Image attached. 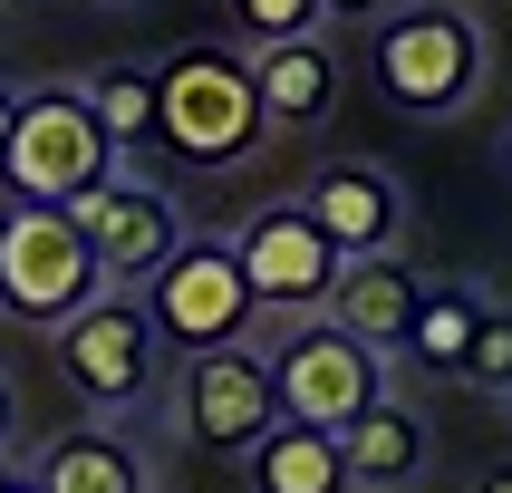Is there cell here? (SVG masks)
I'll list each match as a JSON object with an SVG mask.
<instances>
[{
	"label": "cell",
	"mask_w": 512,
	"mask_h": 493,
	"mask_svg": "<svg viewBox=\"0 0 512 493\" xmlns=\"http://www.w3.org/2000/svg\"><path fill=\"white\" fill-rule=\"evenodd\" d=\"M232 252H242V271H252V300L281 319H319L329 310V281H339V252H329V232L300 213V194L290 203H261L252 223L232 232Z\"/></svg>",
	"instance_id": "10"
},
{
	"label": "cell",
	"mask_w": 512,
	"mask_h": 493,
	"mask_svg": "<svg viewBox=\"0 0 512 493\" xmlns=\"http://www.w3.org/2000/svg\"><path fill=\"white\" fill-rule=\"evenodd\" d=\"M387 10H397V0H319V20H339V29H348V20H368V29H377Z\"/></svg>",
	"instance_id": "21"
},
{
	"label": "cell",
	"mask_w": 512,
	"mask_h": 493,
	"mask_svg": "<svg viewBox=\"0 0 512 493\" xmlns=\"http://www.w3.org/2000/svg\"><path fill=\"white\" fill-rule=\"evenodd\" d=\"M416 310H426V271L406 252H368V261H339V281H329V310L348 339H368L377 358L387 348H406V329H416Z\"/></svg>",
	"instance_id": "12"
},
{
	"label": "cell",
	"mask_w": 512,
	"mask_h": 493,
	"mask_svg": "<svg viewBox=\"0 0 512 493\" xmlns=\"http://www.w3.org/2000/svg\"><path fill=\"white\" fill-rule=\"evenodd\" d=\"M503 406H512V387H503Z\"/></svg>",
	"instance_id": "28"
},
{
	"label": "cell",
	"mask_w": 512,
	"mask_h": 493,
	"mask_svg": "<svg viewBox=\"0 0 512 493\" xmlns=\"http://www.w3.org/2000/svg\"><path fill=\"white\" fill-rule=\"evenodd\" d=\"M39 493H155L145 474V445L126 426H68L58 445H39Z\"/></svg>",
	"instance_id": "14"
},
{
	"label": "cell",
	"mask_w": 512,
	"mask_h": 493,
	"mask_svg": "<svg viewBox=\"0 0 512 493\" xmlns=\"http://www.w3.org/2000/svg\"><path fill=\"white\" fill-rule=\"evenodd\" d=\"M474 319H484V300H474L464 281L426 290V310H416V329H406V358H416V368H445V377H455V368H464V348H474Z\"/></svg>",
	"instance_id": "17"
},
{
	"label": "cell",
	"mask_w": 512,
	"mask_h": 493,
	"mask_svg": "<svg viewBox=\"0 0 512 493\" xmlns=\"http://www.w3.org/2000/svg\"><path fill=\"white\" fill-rule=\"evenodd\" d=\"M242 58H252V97L271 136L329 126V107H339V49L329 39H271V49H242Z\"/></svg>",
	"instance_id": "13"
},
{
	"label": "cell",
	"mask_w": 512,
	"mask_h": 493,
	"mask_svg": "<svg viewBox=\"0 0 512 493\" xmlns=\"http://www.w3.org/2000/svg\"><path fill=\"white\" fill-rule=\"evenodd\" d=\"M87 107H97V126H107L116 155H126V145L155 136V116H165V87H155V68H107V78H87Z\"/></svg>",
	"instance_id": "18"
},
{
	"label": "cell",
	"mask_w": 512,
	"mask_h": 493,
	"mask_svg": "<svg viewBox=\"0 0 512 493\" xmlns=\"http://www.w3.org/2000/svg\"><path fill=\"white\" fill-rule=\"evenodd\" d=\"M232 10V29H242V39H252V49H271V39H319V0H223Z\"/></svg>",
	"instance_id": "19"
},
{
	"label": "cell",
	"mask_w": 512,
	"mask_h": 493,
	"mask_svg": "<svg viewBox=\"0 0 512 493\" xmlns=\"http://www.w3.org/2000/svg\"><path fill=\"white\" fill-rule=\"evenodd\" d=\"M116 174V136L97 126L87 87H29L20 97V126L0 145V184L20 203H78Z\"/></svg>",
	"instance_id": "4"
},
{
	"label": "cell",
	"mask_w": 512,
	"mask_h": 493,
	"mask_svg": "<svg viewBox=\"0 0 512 493\" xmlns=\"http://www.w3.org/2000/svg\"><path fill=\"white\" fill-rule=\"evenodd\" d=\"M503 174H512V136H503Z\"/></svg>",
	"instance_id": "27"
},
{
	"label": "cell",
	"mask_w": 512,
	"mask_h": 493,
	"mask_svg": "<svg viewBox=\"0 0 512 493\" xmlns=\"http://www.w3.org/2000/svg\"><path fill=\"white\" fill-rule=\"evenodd\" d=\"M145 319H155V339H165V358H203V348H242L261 329V300H252V271H242V252L232 242H213V232H184L165 252V271L136 290Z\"/></svg>",
	"instance_id": "2"
},
{
	"label": "cell",
	"mask_w": 512,
	"mask_h": 493,
	"mask_svg": "<svg viewBox=\"0 0 512 493\" xmlns=\"http://www.w3.org/2000/svg\"><path fill=\"white\" fill-rule=\"evenodd\" d=\"M97 290H107V271L87 252L78 213L68 203H10V223H0V310L29 319V329H58Z\"/></svg>",
	"instance_id": "5"
},
{
	"label": "cell",
	"mask_w": 512,
	"mask_h": 493,
	"mask_svg": "<svg viewBox=\"0 0 512 493\" xmlns=\"http://www.w3.org/2000/svg\"><path fill=\"white\" fill-rule=\"evenodd\" d=\"M10 426H20V397H10V377H0V455H10Z\"/></svg>",
	"instance_id": "23"
},
{
	"label": "cell",
	"mask_w": 512,
	"mask_h": 493,
	"mask_svg": "<svg viewBox=\"0 0 512 493\" xmlns=\"http://www.w3.org/2000/svg\"><path fill=\"white\" fill-rule=\"evenodd\" d=\"M58 368L87 397V416H136L165 387V339L136 290H97L78 319H58Z\"/></svg>",
	"instance_id": "7"
},
{
	"label": "cell",
	"mask_w": 512,
	"mask_h": 493,
	"mask_svg": "<svg viewBox=\"0 0 512 493\" xmlns=\"http://www.w3.org/2000/svg\"><path fill=\"white\" fill-rule=\"evenodd\" d=\"M339 445H348V484L358 493H406L416 474H426V416H416L406 397H377Z\"/></svg>",
	"instance_id": "15"
},
{
	"label": "cell",
	"mask_w": 512,
	"mask_h": 493,
	"mask_svg": "<svg viewBox=\"0 0 512 493\" xmlns=\"http://www.w3.org/2000/svg\"><path fill=\"white\" fill-rule=\"evenodd\" d=\"M368 87L397 116H464L484 97V20L464 0H397L368 29Z\"/></svg>",
	"instance_id": "1"
},
{
	"label": "cell",
	"mask_w": 512,
	"mask_h": 493,
	"mask_svg": "<svg viewBox=\"0 0 512 493\" xmlns=\"http://www.w3.org/2000/svg\"><path fill=\"white\" fill-rule=\"evenodd\" d=\"M271 426H281V397H271V358L261 348H203V358L174 368V435L184 445L252 455Z\"/></svg>",
	"instance_id": "8"
},
{
	"label": "cell",
	"mask_w": 512,
	"mask_h": 493,
	"mask_svg": "<svg viewBox=\"0 0 512 493\" xmlns=\"http://www.w3.org/2000/svg\"><path fill=\"white\" fill-rule=\"evenodd\" d=\"M10 484H20V464H10V455H0V493H10Z\"/></svg>",
	"instance_id": "25"
},
{
	"label": "cell",
	"mask_w": 512,
	"mask_h": 493,
	"mask_svg": "<svg viewBox=\"0 0 512 493\" xmlns=\"http://www.w3.org/2000/svg\"><path fill=\"white\" fill-rule=\"evenodd\" d=\"M464 387H493V397H503L512 387V310H484L474 319V348H464Z\"/></svg>",
	"instance_id": "20"
},
{
	"label": "cell",
	"mask_w": 512,
	"mask_h": 493,
	"mask_svg": "<svg viewBox=\"0 0 512 493\" xmlns=\"http://www.w3.org/2000/svg\"><path fill=\"white\" fill-rule=\"evenodd\" d=\"M271 397H281V426L348 435L387 397V358L368 339H348L339 319H290L281 339H271Z\"/></svg>",
	"instance_id": "6"
},
{
	"label": "cell",
	"mask_w": 512,
	"mask_h": 493,
	"mask_svg": "<svg viewBox=\"0 0 512 493\" xmlns=\"http://www.w3.org/2000/svg\"><path fill=\"white\" fill-rule=\"evenodd\" d=\"M10 493H39V484H29V474H20V484H10Z\"/></svg>",
	"instance_id": "26"
},
{
	"label": "cell",
	"mask_w": 512,
	"mask_h": 493,
	"mask_svg": "<svg viewBox=\"0 0 512 493\" xmlns=\"http://www.w3.org/2000/svg\"><path fill=\"white\" fill-rule=\"evenodd\" d=\"M300 213L329 232V252L339 261H368V252H397L406 242V184L368 155H339V165H319L300 184Z\"/></svg>",
	"instance_id": "11"
},
{
	"label": "cell",
	"mask_w": 512,
	"mask_h": 493,
	"mask_svg": "<svg viewBox=\"0 0 512 493\" xmlns=\"http://www.w3.org/2000/svg\"><path fill=\"white\" fill-rule=\"evenodd\" d=\"M242 464H252V493H358L348 484V445L329 426H271Z\"/></svg>",
	"instance_id": "16"
},
{
	"label": "cell",
	"mask_w": 512,
	"mask_h": 493,
	"mask_svg": "<svg viewBox=\"0 0 512 493\" xmlns=\"http://www.w3.org/2000/svg\"><path fill=\"white\" fill-rule=\"evenodd\" d=\"M474 493H512V455H503V464H484V474H474Z\"/></svg>",
	"instance_id": "22"
},
{
	"label": "cell",
	"mask_w": 512,
	"mask_h": 493,
	"mask_svg": "<svg viewBox=\"0 0 512 493\" xmlns=\"http://www.w3.org/2000/svg\"><path fill=\"white\" fill-rule=\"evenodd\" d=\"M87 232V252H97V271H107V290H145L155 271H165V252L184 242V223H174V194L165 184H145L136 165H116L97 194L68 203Z\"/></svg>",
	"instance_id": "9"
},
{
	"label": "cell",
	"mask_w": 512,
	"mask_h": 493,
	"mask_svg": "<svg viewBox=\"0 0 512 493\" xmlns=\"http://www.w3.org/2000/svg\"><path fill=\"white\" fill-rule=\"evenodd\" d=\"M10 126H20V87H0V145H10Z\"/></svg>",
	"instance_id": "24"
},
{
	"label": "cell",
	"mask_w": 512,
	"mask_h": 493,
	"mask_svg": "<svg viewBox=\"0 0 512 493\" xmlns=\"http://www.w3.org/2000/svg\"><path fill=\"white\" fill-rule=\"evenodd\" d=\"M165 87V116H155V136L184 155V165H242L271 126H261V97H252V58L242 49H174L155 68Z\"/></svg>",
	"instance_id": "3"
}]
</instances>
